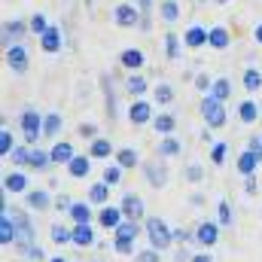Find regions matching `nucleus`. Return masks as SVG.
I'll use <instances>...</instances> for the list:
<instances>
[{
  "instance_id": "obj_1",
  "label": "nucleus",
  "mask_w": 262,
  "mask_h": 262,
  "mask_svg": "<svg viewBox=\"0 0 262 262\" xmlns=\"http://www.w3.org/2000/svg\"><path fill=\"white\" fill-rule=\"evenodd\" d=\"M143 232L149 238V247H156V250H168L171 241H174V229H168V223L162 216H146L143 220Z\"/></svg>"
},
{
  "instance_id": "obj_2",
  "label": "nucleus",
  "mask_w": 262,
  "mask_h": 262,
  "mask_svg": "<svg viewBox=\"0 0 262 262\" xmlns=\"http://www.w3.org/2000/svg\"><path fill=\"white\" fill-rule=\"evenodd\" d=\"M198 113L204 116L207 128H223V125H226V107H223V101H220V98H213V95H204V101H201Z\"/></svg>"
},
{
  "instance_id": "obj_3",
  "label": "nucleus",
  "mask_w": 262,
  "mask_h": 262,
  "mask_svg": "<svg viewBox=\"0 0 262 262\" xmlns=\"http://www.w3.org/2000/svg\"><path fill=\"white\" fill-rule=\"evenodd\" d=\"M43 119H46V116H40L34 107H28V110L21 113V131H25V143H28V146H34V143L43 137Z\"/></svg>"
},
{
  "instance_id": "obj_4",
  "label": "nucleus",
  "mask_w": 262,
  "mask_h": 262,
  "mask_svg": "<svg viewBox=\"0 0 262 262\" xmlns=\"http://www.w3.org/2000/svg\"><path fill=\"white\" fill-rule=\"evenodd\" d=\"M143 177H146V183L152 186V189H162L165 183H168V168L156 159V162H146L143 165Z\"/></svg>"
},
{
  "instance_id": "obj_5",
  "label": "nucleus",
  "mask_w": 262,
  "mask_h": 262,
  "mask_svg": "<svg viewBox=\"0 0 262 262\" xmlns=\"http://www.w3.org/2000/svg\"><path fill=\"white\" fill-rule=\"evenodd\" d=\"M12 220H15V226H18V247L21 250H31L34 244H31V238H34V226H31V220L21 213V210H12Z\"/></svg>"
},
{
  "instance_id": "obj_6",
  "label": "nucleus",
  "mask_w": 262,
  "mask_h": 262,
  "mask_svg": "<svg viewBox=\"0 0 262 262\" xmlns=\"http://www.w3.org/2000/svg\"><path fill=\"white\" fill-rule=\"evenodd\" d=\"M18 241V226L9 210H0V244H15Z\"/></svg>"
},
{
  "instance_id": "obj_7",
  "label": "nucleus",
  "mask_w": 262,
  "mask_h": 262,
  "mask_svg": "<svg viewBox=\"0 0 262 262\" xmlns=\"http://www.w3.org/2000/svg\"><path fill=\"white\" fill-rule=\"evenodd\" d=\"M6 67L12 70V73H25L28 70V52H25V46H9L6 49Z\"/></svg>"
},
{
  "instance_id": "obj_8",
  "label": "nucleus",
  "mask_w": 262,
  "mask_h": 262,
  "mask_svg": "<svg viewBox=\"0 0 262 262\" xmlns=\"http://www.w3.org/2000/svg\"><path fill=\"white\" fill-rule=\"evenodd\" d=\"M113 18H116L119 28H134V25H140V9H134L131 3H119Z\"/></svg>"
},
{
  "instance_id": "obj_9",
  "label": "nucleus",
  "mask_w": 262,
  "mask_h": 262,
  "mask_svg": "<svg viewBox=\"0 0 262 262\" xmlns=\"http://www.w3.org/2000/svg\"><path fill=\"white\" fill-rule=\"evenodd\" d=\"M195 241L201 244V247H213L216 241H220V223H201L195 229Z\"/></svg>"
},
{
  "instance_id": "obj_10",
  "label": "nucleus",
  "mask_w": 262,
  "mask_h": 262,
  "mask_svg": "<svg viewBox=\"0 0 262 262\" xmlns=\"http://www.w3.org/2000/svg\"><path fill=\"white\" fill-rule=\"evenodd\" d=\"M128 119H131V125H146V122L152 119V107H149L143 98H137L128 107Z\"/></svg>"
},
{
  "instance_id": "obj_11",
  "label": "nucleus",
  "mask_w": 262,
  "mask_h": 262,
  "mask_svg": "<svg viewBox=\"0 0 262 262\" xmlns=\"http://www.w3.org/2000/svg\"><path fill=\"white\" fill-rule=\"evenodd\" d=\"M21 37H25V21L21 18H12V21L3 25V46L6 49L15 46V40H21Z\"/></svg>"
},
{
  "instance_id": "obj_12",
  "label": "nucleus",
  "mask_w": 262,
  "mask_h": 262,
  "mask_svg": "<svg viewBox=\"0 0 262 262\" xmlns=\"http://www.w3.org/2000/svg\"><path fill=\"white\" fill-rule=\"evenodd\" d=\"M122 216H125L122 207H110V204H107V207L98 213V223H101L104 229H113V232H116V229L122 226Z\"/></svg>"
},
{
  "instance_id": "obj_13",
  "label": "nucleus",
  "mask_w": 262,
  "mask_h": 262,
  "mask_svg": "<svg viewBox=\"0 0 262 262\" xmlns=\"http://www.w3.org/2000/svg\"><path fill=\"white\" fill-rule=\"evenodd\" d=\"M122 213H125V220H140L143 216V201H140V195L137 192H128V195L122 198Z\"/></svg>"
},
{
  "instance_id": "obj_14",
  "label": "nucleus",
  "mask_w": 262,
  "mask_h": 262,
  "mask_svg": "<svg viewBox=\"0 0 262 262\" xmlns=\"http://www.w3.org/2000/svg\"><path fill=\"white\" fill-rule=\"evenodd\" d=\"M89 171H92V159H85V156H73L70 165H67V174H70L73 180H85Z\"/></svg>"
},
{
  "instance_id": "obj_15",
  "label": "nucleus",
  "mask_w": 262,
  "mask_h": 262,
  "mask_svg": "<svg viewBox=\"0 0 262 262\" xmlns=\"http://www.w3.org/2000/svg\"><path fill=\"white\" fill-rule=\"evenodd\" d=\"M259 162H262L259 156L247 149V152H241V156H238V171H241L244 177H253V174H256V168H259Z\"/></svg>"
},
{
  "instance_id": "obj_16",
  "label": "nucleus",
  "mask_w": 262,
  "mask_h": 262,
  "mask_svg": "<svg viewBox=\"0 0 262 262\" xmlns=\"http://www.w3.org/2000/svg\"><path fill=\"white\" fill-rule=\"evenodd\" d=\"M28 189V177L21 171H12L3 177V192H25Z\"/></svg>"
},
{
  "instance_id": "obj_17",
  "label": "nucleus",
  "mask_w": 262,
  "mask_h": 262,
  "mask_svg": "<svg viewBox=\"0 0 262 262\" xmlns=\"http://www.w3.org/2000/svg\"><path fill=\"white\" fill-rule=\"evenodd\" d=\"M207 37H210V31H204V28L192 25V28L183 34V43H186L189 49H198V46H204V43H207Z\"/></svg>"
},
{
  "instance_id": "obj_18",
  "label": "nucleus",
  "mask_w": 262,
  "mask_h": 262,
  "mask_svg": "<svg viewBox=\"0 0 262 262\" xmlns=\"http://www.w3.org/2000/svg\"><path fill=\"white\" fill-rule=\"evenodd\" d=\"M40 46H43V52H58L61 49V31L49 25V31L40 37Z\"/></svg>"
},
{
  "instance_id": "obj_19",
  "label": "nucleus",
  "mask_w": 262,
  "mask_h": 262,
  "mask_svg": "<svg viewBox=\"0 0 262 262\" xmlns=\"http://www.w3.org/2000/svg\"><path fill=\"white\" fill-rule=\"evenodd\" d=\"M73 244H76V247H92V244H95V232L89 229V223H82V226L76 223V226H73Z\"/></svg>"
},
{
  "instance_id": "obj_20",
  "label": "nucleus",
  "mask_w": 262,
  "mask_h": 262,
  "mask_svg": "<svg viewBox=\"0 0 262 262\" xmlns=\"http://www.w3.org/2000/svg\"><path fill=\"white\" fill-rule=\"evenodd\" d=\"M143 61H146V58H143V52H140V49H125V52L119 55V64L125 67V70H140Z\"/></svg>"
},
{
  "instance_id": "obj_21",
  "label": "nucleus",
  "mask_w": 262,
  "mask_h": 262,
  "mask_svg": "<svg viewBox=\"0 0 262 262\" xmlns=\"http://www.w3.org/2000/svg\"><path fill=\"white\" fill-rule=\"evenodd\" d=\"M49 156H52V162H55V165H70V159H73L76 152H73V146H70L67 140H61V143H55V146H52V152H49Z\"/></svg>"
},
{
  "instance_id": "obj_22",
  "label": "nucleus",
  "mask_w": 262,
  "mask_h": 262,
  "mask_svg": "<svg viewBox=\"0 0 262 262\" xmlns=\"http://www.w3.org/2000/svg\"><path fill=\"white\" fill-rule=\"evenodd\" d=\"M152 125H156V131H159L162 137H171V134H174V125H177V119H174V113H159V116L152 119Z\"/></svg>"
},
{
  "instance_id": "obj_23",
  "label": "nucleus",
  "mask_w": 262,
  "mask_h": 262,
  "mask_svg": "<svg viewBox=\"0 0 262 262\" xmlns=\"http://www.w3.org/2000/svg\"><path fill=\"white\" fill-rule=\"evenodd\" d=\"M259 116H262V110L256 107V104H253V101H244V104L238 107V119H241L244 125H253Z\"/></svg>"
},
{
  "instance_id": "obj_24",
  "label": "nucleus",
  "mask_w": 262,
  "mask_h": 262,
  "mask_svg": "<svg viewBox=\"0 0 262 262\" xmlns=\"http://www.w3.org/2000/svg\"><path fill=\"white\" fill-rule=\"evenodd\" d=\"M207 43H210L213 49H226V46L232 43V37H229V31H226L223 25H216V28H210V37H207Z\"/></svg>"
},
{
  "instance_id": "obj_25",
  "label": "nucleus",
  "mask_w": 262,
  "mask_h": 262,
  "mask_svg": "<svg viewBox=\"0 0 262 262\" xmlns=\"http://www.w3.org/2000/svg\"><path fill=\"white\" fill-rule=\"evenodd\" d=\"M101 82H104V95H107V116L110 119H116V92H113V79L110 76H101Z\"/></svg>"
},
{
  "instance_id": "obj_26",
  "label": "nucleus",
  "mask_w": 262,
  "mask_h": 262,
  "mask_svg": "<svg viewBox=\"0 0 262 262\" xmlns=\"http://www.w3.org/2000/svg\"><path fill=\"white\" fill-rule=\"evenodd\" d=\"M89 156H92V159H107V156H113V143H110L107 137H98V140H92Z\"/></svg>"
},
{
  "instance_id": "obj_27",
  "label": "nucleus",
  "mask_w": 262,
  "mask_h": 262,
  "mask_svg": "<svg viewBox=\"0 0 262 262\" xmlns=\"http://www.w3.org/2000/svg\"><path fill=\"white\" fill-rule=\"evenodd\" d=\"M25 204H28L31 210H46V207H49V192H43V189H34V192H28Z\"/></svg>"
},
{
  "instance_id": "obj_28",
  "label": "nucleus",
  "mask_w": 262,
  "mask_h": 262,
  "mask_svg": "<svg viewBox=\"0 0 262 262\" xmlns=\"http://www.w3.org/2000/svg\"><path fill=\"white\" fill-rule=\"evenodd\" d=\"M70 216H73V223H92V207L85 204V201H73V207H70Z\"/></svg>"
},
{
  "instance_id": "obj_29",
  "label": "nucleus",
  "mask_w": 262,
  "mask_h": 262,
  "mask_svg": "<svg viewBox=\"0 0 262 262\" xmlns=\"http://www.w3.org/2000/svg\"><path fill=\"white\" fill-rule=\"evenodd\" d=\"M61 125H64V119H61L58 113H49V116L43 119V137H58Z\"/></svg>"
},
{
  "instance_id": "obj_30",
  "label": "nucleus",
  "mask_w": 262,
  "mask_h": 262,
  "mask_svg": "<svg viewBox=\"0 0 262 262\" xmlns=\"http://www.w3.org/2000/svg\"><path fill=\"white\" fill-rule=\"evenodd\" d=\"M210 95H213V98H220V101L226 104V101L232 98V82H229V79H223V76H220V79H213V89H210Z\"/></svg>"
},
{
  "instance_id": "obj_31",
  "label": "nucleus",
  "mask_w": 262,
  "mask_h": 262,
  "mask_svg": "<svg viewBox=\"0 0 262 262\" xmlns=\"http://www.w3.org/2000/svg\"><path fill=\"white\" fill-rule=\"evenodd\" d=\"M244 89L247 92H259L262 89V70H256V67H247L244 70Z\"/></svg>"
},
{
  "instance_id": "obj_32",
  "label": "nucleus",
  "mask_w": 262,
  "mask_h": 262,
  "mask_svg": "<svg viewBox=\"0 0 262 262\" xmlns=\"http://www.w3.org/2000/svg\"><path fill=\"white\" fill-rule=\"evenodd\" d=\"M107 198H110V186H107L104 180L89 189V201H92V204H107Z\"/></svg>"
},
{
  "instance_id": "obj_33",
  "label": "nucleus",
  "mask_w": 262,
  "mask_h": 262,
  "mask_svg": "<svg viewBox=\"0 0 262 262\" xmlns=\"http://www.w3.org/2000/svg\"><path fill=\"white\" fill-rule=\"evenodd\" d=\"M137 162H140V156H137V149H131V146H125V149L116 152V165H122V168H134Z\"/></svg>"
},
{
  "instance_id": "obj_34",
  "label": "nucleus",
  "mask_w": 262,
  "mask_h": 262,
  "mask_svg": "<svg viewBox=\"0 0 262 262\" xmlns=\"http://www.w3.org/2000/svg\"><path fill=\"white\" fill-rule=\"evenodd\" d=\"M49 238L55 244H73V229H64V226H52L49 229Z\"/></svg>"
},
{
  "instance_id": "obj_35",
  "label": "nucleus",
  "mask_w": 262,
  "mask_h": 262,
  "mask_svg": "<svg viewBox=\"0 0 262 262\" xmlns=\"http://www.w3.org/2000/svg\"><path fill=\"white\" fill-rule=\"evenodd\" d=\"M165 52H168V58L174 61V58H180V37L174 34V31H168L165 34Z\"/></svg>"
},
{
  "instance_id": "obj_36",
  "label": "nucleus",
  "mask_w": 262,
  "mask_h": 262,
  "mask_svg": "<svg viewBox=\"0 0 262 262\" xmlns=\"http://www.w3.org/2000/svg\"><path fill=\"white\" fill-rule=\"evenodd\" d=\"M183 146H180V140H174V137H165L162 143H159V156L162 159H171V156H177Z\"/></svg>"
},
{
  "instance_id": "obj_37",
  "label": "nucleus",
  "mask_w": 262,
  "mask_h": 262,
  "mask_svg": "<svg viewBox=\"0 0 262 262\" xmlns=\"http://www.w3.org/2000/svg\"><path fill=\"white\" fill-rule=\"evenodd\" d=\"M140 235V226H137V220H122V226L116 229V238H137Z\"/></svg>"
},
{
  "instance_id": "obj_38",
  "label": "nucleus",
  "mask_w": 262,
  "mask_h": 262,
  "mask_svg": "<svg viewBox=\"0 0 262 262\" xmlns=\"http://www.w3.org/2000/svg\"><path fill=\"white\" fill-rule=\"evenodd\" d=\"M125 89H128L131 95H137V98H140V95L146 92V79H143L140 73H131L128 79H125Z\"/></svg>"
},
{
  "instance_id": "obj_39",
  "label": "nucleus",
  "mask_w": 262,
  "mask_h": 262,
  "mask_svg": "<svg viewBox=\"0 0 262 262\" xmlns=\"http://www.w3.org/2000/svg\"><path fill=\"white\" fill-rule=\"evenodd\" d=\"M159 12H162V18H165V21H177V18H180V6H177L174 0H162Z\"/></svg>"
},
{
  "instance_id": "obj_40",
  "label": "nucleus",
  "mask_w": 262,
  "mask_h": 262,
  "mask_svg": "<svg viewBox=\"0 0 262 262\" xmlns=\"http://www.w3.org/2000/svg\"><path fill=\"white\" fill-rule=\"evenodd\" d=\"M31 168H37V171H43L46 165H52V156L49 152H43V149H31V162H28Z\"/></svg>"
},
{
  "instance_id": "obj_41",
  "label": "nucleus",
  "mask_w": 262,
  "mask_h": 262,
  "mask_svg": "<svg viewBox=\"0 0 262 262\" xmlns=\"http://www.w3.org/2000/svg\"><path fill=\"white\" fill-rule=\"evenodd\" d=\"M174 101V89L168 85V82H159V89H156V104H162V107H168Z\"/></svg>"
},
{
  "instance_id": "obj_42",
  "label": "nucleus",
  "mask_w": 262,
  "mask_h": 262,
  "mask_svg": "<svg viewBox=\"0 0 262 262\" xmlns=\"http://www.w3.org/2000/svg\"><path fill=\"white\" fill-rule=\"evenodd\" d=\"M101 180H104L107 186H119V183H122V165H110Z\"/></svg>"
},
{
  "instance_id": "obj_43",
  "label": "nucleus",
  "mask_w": 262,
  "mask_h": 262,
  "mask_svg": "<svg viewBox=\"0 0 262 262\" xmlns=\"http://www.w3.org/2000/svg\"><path fill=\"white\" fill-rule=\"evenodd\" d=\"M46 31H49V21H46V15H40V12H37V15L31 18V34H37V37H43Z\"/></svg>"
},
{
  "instance_id": "obj_44",
  "label": "nucleus",
  "mask_w": 262,
  "mask_h": 262,
  "mask_svg": "<svg viewBox=\"0 0 262 262\" xmlns=\"http://www.w3.org/2000/svg\"><path fill=\"white\" fill-rule=\"evenodd\" d=\"M216 210H220V226H232V204L226 198L216 204Z\"/></svg>"
},
{
  "instance_id": "obj_45",
  "label": "nucleus",
  "mask_w": 262,
  "mask_h": 262,
  "mask_svg": "<svg viewBox=\"0 0 262 262\" xmlns=\"http://www.w3.org/2000/svg\"><path fill=\"white\" fill-rule=\"evenodd\" d=\"M12 149H15V143H12V134L3 128V131H0V156H12Z\"/></svg>"
},
{
  "instance_id": "obj_46",
  "label": "nucleus",
  "mask_w": 262,
  "mask_h": 262,
  "mask_svg": "<svg viewBox=\"0 0 262 262\" xmlns=\"http://www.w3.org/2000/svg\"><path fill=\"white\" fill-rule=\"evenodd\" d=\"M9 159H12L15 165H28V162H31V149H28V146H15Z\"/></svg>"
},
{
  "instance_id": "obj_47",
  "label": "nucleus",
  "mask_w": 262,
  "mask_h": 262,
  "mask_svg": "<svg viewBox=\"0 0 262 262\" xmlns=\"http://www.w3.org/2000/svg\"><path fill=\"white\" fill-rule=\"evenodd\" d=\"M113 247H116V253H122V256H131V253H134V241H131V238H116Z\"/></svg>"
},
{
  "instance_id": "obj_48",
  "label": "nucleus",
  "mask_w": 262,
  "mask_h": 262,
  "mask_svg": "<svg viewBox=\"0 0 262 262\" xmlns=\"http://www.w3.org/2000/svg\"><path fill=\"white\" fill-rule=\"evenodd\" d=\"M137 262H162V250L146 247V250H140V253H137Z\"/></svg>"
},
{
  "instance_id": "obj_49",
  "label": "nucleus",
  "mask_w": 262,
  "mask_h": 262,
  "mask_svg": "<svg viewBox=\"0 0 262 262\" xmlns=\"http://www.w3.org/2000/svg\"><path fill=\"white\" fill-rule=\"evenodd\" d=\"M226 149H229L226 143H213V149H210V162H213V165H223V162H226Z\"/></svg>"
},
{
  "instance_id": "obj_50",
  "label": "nucleus",
  "mask_w": 262,
  "mask_h": 262,
  "mask_svg": "<svg viewBox=\"0 0 262 262\" xmlns=\"http://www.w3.org/2000/svg\"><path fill=\"white\" fill-rule=\"evenodd\" d=\"M195 89H198V92H204V95H210V89H213V79H210L207 73H198V76H195Z\"/></svg>"
},
{
  "instance_id": "obj_51",
  "label": "nucleus",
  "mask_w": 262,
  "mask_h": 262,
  "mask_svg": "<svg viewBox=\"0 0 262 262\" xmlns=\"http://www.w3.org/2000/svg\"><path fill=\"white\" fill-rule=\"evenodd\" d=\"M201 177H204V168H201V165H189V168H186V180H189V183H201Z\"/></svg>"
},
{
  "instance_id": "obj_52",
  "label": "nucleus",
  "mask_w": 262,
  "mask_h": 262,
  "mask_svg": "<svg viewBox=\"0 0 262 262\" xmlns=\"http://www.w3.org/2000/svg\"><path fill=\"white\" fill-rule=\"evenodd\" d=\"M79 137H85V140H98V128H95L92 122H82V125H79Z\"/></svg>"
},
{
  "instance_id": "obj_53",
  "label": "nucleus",
  "mask_w": 262,
  "mask_h": 262,
  "mask_svg": "<svg viewBox=\"0 0 262 262\" xmlns=\"http://www.w3.org/2000/svg\"><path fill=\"white\" fill-rule=\"evenodd\" d=\"M21 256H28L31 262H43V250H40V244H34V247H31V250H25Z\"/></svg>"
},
{
  "instance_id": "obj_54",
  "label": "nucleus",
  "mask_w": 262,
  "mask_h": 262,
  "mask_svg": "<svg viewBox=\"0 0 262 262\" xmlns=\"http://www.w3.org/2000/svg\"><path fill=\"white\" fill-rule=\"evenodd\" d=\"M192 238H195V232H186V229H174V241H183V244H186V241H192Z\"/></svg>"
},
{
  "instance_id": "obj_55",
  "label": "nucleus",
  "mask_w": 262,
  "mask_h": 262,
  "mask_svg": "<svg viewBox=\"0 0 262 262\" xmlns=\"http://www.w3.org/2000/svg\"><path fill=\"white\" fill-rule=\"evenodd\" d=\"M247 149H250V152H256V156L262 159V137H250V143H247Z\"/></svg>"
},
{
  "instance_id": "obj_56",
  "label": "nucleus",
  "mask_w": 262,
  "mask_h": 262,
  "mask_svg": "<svg viewBox=\"0 0 262 262\" xmlns=\"http://www.w3.org/2000/svg\"><path fill=\"white\" fill-rule=\"evenodd\" d=\"M55 207H58V210H70V207H73V201H70L67 195H58V201H55Z\"/></svg>"
},
{
  "instance_id": "obj_57",
  "label": "nucleus",
  "mask_w": 262,
  "mask_h": 262,
  "mask_svg": "<svg viewBox=\"0 0 262 262\" xmlns=\"http://www.w3.org/2000/svg\"><path fill=\"white\" fill-rule=\"evenodd\" d=\"M256 189H259V186H256V177H247V183H244V192H247V195H253Z\"/></svg>"
},
{
  "instance_id": "obj_58",
  "label": "nucleus",
  "mask_w": 262,
  "mask_h": 262,
  "mask_svg": "<svg viewBox=\"0 0 262 262\" xmlns=\"http://www.w3.org/2000/svg\"><path fill=\"white\" fill-rule=\"evenodd\" d=\"M174 262H192V256H189V250H183V247H180V250L174 253Z\"/></svg>"
},
{
  "instance_id": "obj_59",
  "label": "nucleus",
  "mask_w": 262,
  "mask_h": 262,
  "mask_svg": "<svg viewBox=\"0 0 262 262\" xmlns=\"http://www.w3.org/2000/svg\"><path fill=\"white\" fill-rule=\"evenodd\" d=\"M192 262H213V256H210V253H195Z\"/></svg>"
},
{
  "instance_id": "obj_60",
  "label": "nucleus",
  "mask_w": 262,
  "mask_h": 262,
  "mask_svg": "<svg viewBox=\"0 0 262 262\" xmlns=\"http://www.w3.org/2000/svg\"><path fill=\"white\" fill-rule=\"evenodd\" d=\"M253 34H256V43H262V25H256V31H253Z\"/></svg>"
},
{
  "instance_id": "obj_61",
  "label": "nucleus",
  "mask_w": 262,
  "mask_h": 262,
  "mask_svg": "<svg viewBox=\"0 0 262 262\" xmlns=\"http://www.w3.org/2000/svg\"><path fill=\"white\" fill-rule=\"evenodd\" d=\"M52 262H64V259H61V256H58V259H52Z\"/></svg>"
},
{
  "instance_id": "obj_62",
  "label": "nucleus",
  "mask_w": 262,
  "mask_h": 262,
  "mask_svg": "<svg viewBox=\"0 0 262 262\" xmlns=\"http://www.w3.org/2000/svg\"><path fill=\"white\" fill-rule=\"evenodd\" d=\"M216 3H229V0H216Z\"/></svg>"
}]
</instances>
